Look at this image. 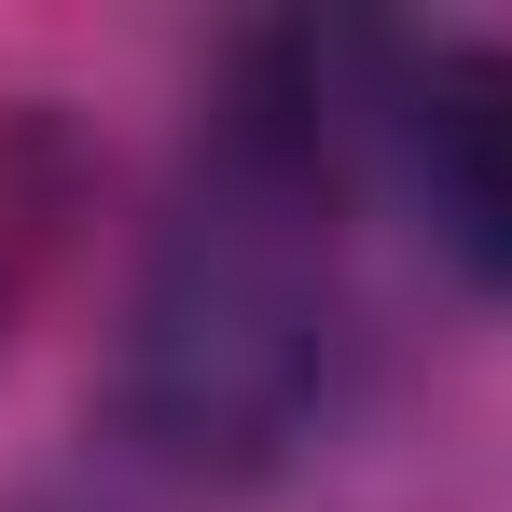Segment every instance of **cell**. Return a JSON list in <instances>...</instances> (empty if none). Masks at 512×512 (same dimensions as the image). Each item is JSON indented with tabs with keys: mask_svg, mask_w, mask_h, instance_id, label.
Masks as SVG:
<instances>
[{
	"mask_svg": "<svg viewBox=\"0 0 512 512\" xmlns=\"http://www.w3.org/2000/svg\"><path fill=\"white\" fill-rule=\"evenodd\" d=\"M180 167L125 305V429L194 471L250 485L333 416L346 360V250H333V42H277Z\"/></svg>",
	"mask_w": 512,
	"mask_h": 512,
	"instance_id": "obj_1",
	"label": "cell"
},
{
	"mask_svg": "<svg viewBox=\"0 0 512 512\" xmlns=\"http://www.w3.org/2000/svg\"><path fill=\"white\" fill-rule=\"evenodd\" d=\"M388 139L429 236L512 291V42H429L388 70Z\"/></svg>",
	"mask_w": 512,
	"mask_h": 512,
	"instance_id": "obj_2",
	"label": "cell"
}]
</instances>
